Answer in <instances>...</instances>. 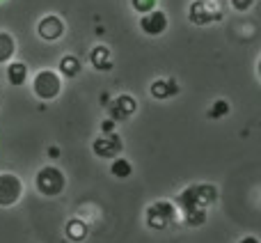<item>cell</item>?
Wrapping results in <instances>:
<instances>
[{
  "mask_svg": "<svg viewBox=\"0 0 261 243\" xmlns=\"http://www.w3.org/2000/svg\"><path fill=\"white\" fill-rule=\"evenodd\" d=\"M64 232H67V236L71 241H76V243H81V241H85L87 239V225L81 221V218H71V221L64 225Z\"/></svg>",
  "mask_w": 261,
  "mask_h": 243,
  "instance_id": "4fadbf2b",
  "label": "cell"
},
{
  "mask_svg": "<svg viewBox=\"0 0 261 243\" xmlns=\"http://www.w3.org/2000/svg\"><path fill=\"white\" fill-rule=\"evenodd\" d=\"M174 218H176V209L172 202L161 200V202H153L147 207V225L156 232L167 230L174 223Z\"/></svg>",
  "mask_w": 261,
  "mask_h": 243,
  "instance_id": "3957f363",
  "label": "cell"
},
{
  "mask_svg": "<svg viewBox=\"0 0 261 243\" xmlns=\"http://www.w3.org/2000/svg\"><path fill=\"white\" fill-rule=\"evenodd\" d=\"M149 92H151L153 99H170V96H174L179 92V87H176L174 81H153Z\"/></svg>",
  "mask_w": 261,
  "mask_h": 243,
  "instance_id": "30bf717a",
  "label": "cell"
},
{
  "mask_svg": "<svg viewBox=\"0 0 261 243\" xmlns=\"http://www.w3.org/2000/svg\"><path fill=\"white\" fill-rule=\"evenodd\" d=\"M130 7L140 14H147L151 9H156V0H130Z\"/></svg>",
  "mask_w": 261,
  "mask_h": 243,
  "instance_id": "ac0fdd59",
  "label": "cell"
},
{
  "mask_svg": "<svg viewBox=\"0 0 261 243\" xmlns=\"http://www.w3.org/2000/svg\"><path fill=\"white\" fill-rule=\"evenodd\" d=\"M252 5H254V0H231V7H234L236 12H248Z\"/></svg>",
  "mask_w": 261,
  "mask_h": 243,
  "instance_id": "d6986e66",
  "label": "cell"
},
{
  "mask_svg": "<svg viewBox=\"0 0 261 243\" xmlns=\"http://www.w3.org/2000/svg\"><path fill=\"white\" fill-rule=\"evenodd\" d=\"M167 26H170L167 14L161 12V9H151V12L142 14V18H140V30H142L144 35H149V37L163 35V32L167 30Z\"/></svg>",
  "mask_w": 261,
  "mask_h": 243,
  "instance_id": "5b68a950",
  "label": "cell"
},
{
  "mask_svg": "<svg viewBox=\"0 0 261 243\" xmlns=\"http://www.w3.org/2000/svg\"><path fill=\"white\" fill-rule=\"evenodd\" d=\"M227 113H229V101L218 99V101H213L211 110H208V117H211V119H220V117H225Z\"/></svg>",
  "mask_w": 261,
  "mask_h": 243,
  "instance_id": "e0dca14e",
  "label": "cell"
},
{
  "mask_svg": "<svg viewBox=\"0 0 261 243\" xmlns=\"http://www.w3.org/2000/svg\"><path fill=\"white\" fill-rule=\"evenodd\" d=\"M101 131H103V133H113V131H115V121L113 119H106L103 124H101Z\"/></svg>",
  "mask_w": 261,
  "mask_h": 243,
  "instance_id": "ffe728a7",
  "label": "cell"
},
{
  "mask_svg": "<svg viewBox=\"0 0 261 243\" xmlns=\"http://www.w3.org/2000/svg\"><path fill=\"white\" fill-rule=\"evenodd\" d=\"M110 175L117 177V179H128V177L133 175V163H130L128 158H119V156H115L113 165H110Z\"/></svg>",
  "mask_w": 261,
  "mask_h": 243,
  "instance_id": "9a60e30c",
  "label": "cell"
},
{
  "mask_svg": "<svg viewBox=\"0 0 261 243\" xmlns=\"http://www.w3.org/2000/svg\"><path fill=\"white\" fill-rule=\"evenodd\" d=\"M60 71L67 78H76L78 74H81V60H78L76 55H64V58L60 60Z\"/></svg>",
  "mask_w": 261,
  "mask_h": 243,
  "instance_id": "2e32d148",
  "label": "cell"
},
{
  "mask_svg": "<svg viewBox=\"0 0 261 243\" xmlns=\"http://www.w3.org/2000/svg\"><path fill=\"white\" fill-rule=\"evenodd\" d=\"M90 60H92V64H94V69H99V71H110V69H113V58H110V51L106 48V46H96V48L92 51Z\"/></svg>",
  "mask_w": 261,
  "mask_h": 243,
  "instance_id": "8fae6325",
  "label": "cell"
},
{
  "mask_svg": "<svg viewBox=\"0 0 261 243\" xmlns=\"http://www.w3.org/2000/svg\"><path fill=\"white\" fill-rule=\"evenodd\" d=\"M23 195V181L12 172L0 175V207H14Z\"/></svg>",
  "mask_w": 261,
  "mask_h": 243,
  "instance_id": "277c9868",
  "label": "cell"
},
{
  "mask_svg": "<svg viewBox=\"0 0 261 243\" xmlns=\"http://www.w3.org/2000/svg\"><path fill=\"white\" fill-rule=\"evenodd\" d=\"M241 243H259L257 236H245V239H241Z\"/></svg>",
  "mask_w": 261,
  "mask_h": 243,
  "instance_id": "44dd1931",
  "label": "cell"
},
{
  "mask_svg": "<svg viewBox=\"0 0 261 243\" xmlns=\"http://www.w3.org/2000/svg\"><path fill=\"white\" fill-rule=\"evenodd\" d=\"M188 18L195 23V26H208L213 21H220V12L211 7V0H195L190 5Z\"/></svg>",
  "mask_w": 261,
  "mask_h": 243,
  "instance_id": "52a82bcc",
  "label": "cell"
},
{
  "mask_svg": "<svg viewBox=\"0 0 261 243\" xmlns=\"http://www.w3.org/2000/svg\"><path fill=\"white\" fill-rule=\"evenodd\" d=\"M92 149H94V154L101 156V158H115V156L122 154L124 142H122V138L113 131V133H106L103 138H96L94 142H92Z\"/></svg>",
  "mask_w": 261,
  "mask_h": 243,
  "instance_id": "8992f818",
  "label": "cell"
},
{
  "mask_svg": "<svg viewBox=\"0 0 261 243\" xmlns=\"http://www.w3.org/2000/svg\"><path fill=\"white\" fill-rule=\"evenodd\" d=\"M32 90H35L37 99L53 101V99H58L60 92H62V78H60L55 71H50V69H44V71H39L35 76Z\"/></svg>",
  "mask_w": 261,
  "mask_h": 243,
  "instance_id": "7a4b0ae2",
  "label": "cell"
},
{
  "mask_svg": "<svg viewBox=\"0 0 261 243\" xmlns=\"http://www.w3.org/2000/svg\"><path fill=\"white\" fill-rule=\"evenodd\" d=\"M28 78V64L25 62H9L7 64V81L9 85H23Z\"/></svg>",
  "mask_w": 261,
  "mask_h": 243,
  "instance_id": "7c38bea8",
  "label": "cell"
},
{
  "mask_svg": "<svg viewBox=\"0 0 261 243\" xmlns=\"http://www.w3.org/2000/svg\"><path fill=\"white\" fill-rule=\"evenodd\" d=\"M35 186L41 195H46V198H55V195H60L64 190V186H67V177H64V172L60 170V167L46 165L37 172Z\"/></svg>",
  "mask_w": 261,
  "mask_h": 243,
  "instance_id": "6da1fadb",
  "label": "cell"
},
{
  "mask_svg": "<svg viewBox=\"0 0 261 243\" xmlns=\"http://www.w3.org/2000/svg\"><path fill=\"white\" fill-rule=\"evenodd\" d=\"M16 53V41L9 32H0V64L9 62Z\"/></svg>",
  "mask_w": 261,
  "mask_h": 243,
  "instance_id": "5bb4252c",
  "label": "cell"
},
{
  "mask_svg": "<svg viewBox=\"0 0 261 243\" xmlns=\"http://www.w3.org/2000/svg\"><path fill=\"white\" fill-rule=\"evenodd\" d=\"M138 110V101L130 94H119L117 99L113 101V108H110V119L113 121H122L130 117V115Z\"/></svg>",
  "mask_w": 261,
  "mask_h": 243,
  "instance_id": "9c48e42d",
  "label": "cell"
},
{
  "mask_svg": "<svg viewBox=\"0 0 261 243\" xmlns=\"http://www.w3.org/2000/svg\"><path fill=\"white\" fill-rule=\"evenodd\" d=\"M37 35L46 41L60 39L64 35V21L60 16H55V14H48V16H44L37 23Z\"/></svg>",
  "mask_w": 261,
  "mask_h": 243,
  "instance_id": "ba28073f",
  "label": "cell"
}]
</instances>
